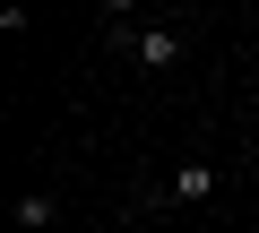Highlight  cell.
I'll return each instance as SVG.
<instances>
[{"instance_id": "cell-3", "label": "cell", "mask_w": 259, "mask_h": 233, "mask_svg": "<svg viewBox=\"0 0 259 233\" xmlns=\"http://www.w3.org/2000/svg\"><path fill=\"white\" fill-rule=\"evenodd\" d=\"M52 216H61V199H52V190H26V199H18V224H26V233H44Z\"/></svg>"}, {"instance_id": "cell-2", "label": "cell", "mask_w": 259, "mask_h": 233, "mask_svg": "<svg viewBox=\"0 0 259 233\" xmlns=\"http://www.w3.org/2000/svg\"><path fill=\"white\" fill-rule=\"evenodd\" d=\"M130 61H139V69H173V61H182V26H139Z\"/></svg>"}, {"instance_id": "cell-1", "label": "cell", "mask_w": 259, "mask_h": 233, "mask_svg": "<svg viewBox=\"0 0 259 233\" xmlns=\"http://www.w3.org/2000/svg\"><path fill=\"white\" fill-rule=\"evenodd\" d=\"M207 190H216V164H207V156H190V164H173V173H164V190H156V199H164V207H199Z\"/></svg>"}]
</instances>
